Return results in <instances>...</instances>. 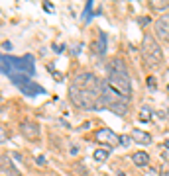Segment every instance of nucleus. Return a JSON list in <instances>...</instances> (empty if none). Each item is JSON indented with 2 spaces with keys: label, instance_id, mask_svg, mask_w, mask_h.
<instances>
[{
  "label": "nucleus",
  "instance_id": "23",
  "mask_svg": "<svg viewBox=\"0 0 169 176\" xmlns=\"http://www.w3.org/2000/svg\"><path fill=\"white\" fill-rule=\"evenodd\" d=\"M165 117L169 119V102H167V110H165Z\"/></svg>",
  "mask_w": 169,
  "mask_h": 176
},
{
  "label": "nucleus",
  "instance_id": "20",
  "mask_svg": "<svg viewBox=\"0 0 169 176\" xmlns=\"http://www.w3.org/2000/svg\"><path fill=\"white\" fill-rule=\"evenodd\" d=\"M43 10L45 12H53V6H51V4H43Z\"/></svg>",
  "mask_w": 169,
  "mask_h": 176
},
{
  "label": "nucleus",
  "instance_id": "8",
  "mask_svg": "<svg viewBox=\"0 0 169 176\" xmlns=\"http://www.w3.org/2000/svg\"><path fill=\"white\" fill-rule=\"evenodd\" d=\"M154 28H155V33L159 37H169V14L159 16V18L155 20Z\"/></svg>",
  "mask_w": 169,
  "mask_h": 176
},
{
  "label": "nucleus",
  "instance_id": "16",
  "mask_svg": "<svg viewBox=\"0 0 169 176\" xmlns=\"http://www.w3.org/2000/svg\"><path fill=\"white\" fill-rule=\"evenodd\" d=\"M132 143V137H128V135H122L120 137V145H124V147H128Z\"/></svg>",
  "mask_w": 169,
  "mask_h": 176
},
{
  "label": "nucleus",
  "instance_id": "24",
  "mask_svg": "<svg viewBox=\"0 0 169 176\" xmlns=\"http://www.w3.org/2000/svg\"><path fill=\"white\" fill-rule=\"evenodd\" d=\"M165 147H167V149H169V141H165Z\"/></svg>",
  "mask_w": 169,
  "mask_h": 176
},
{
  "label": "nucleus",
  "instance_id": "7",
  "mask_svg": "<svg viewBox=\"0 0 169 176\" xmlns=\"http://www.w3.org/2000/svg\"><path fill=\"white\" fill-rule=\"evenodd\" d=\"M0 172L6 174V176H20L18 168L12 164V158L8 154H0Z\"/></svg>",
  "mask_w": 169,
  "mask_h": 176
},
{
  "label": "nucleus",
  "instance_id": "17",
  "mask_svg": "<svg viewBox=\"0 0 169 176\" xmlns=\"http://www.w3.org/2000/svg\"><path fill=\"white\" fill-rule=\"evenodd\" d=\"M8 139V133H6V129H4V127H0V143L2 141H6Z\"/></svg>",
  "mask_w": 169,
  "mask_h": 176
},
{
  "label": "nucleus",
  "instance_id": "10",
  "mask_svg": "<svg viewBox=\"0 0 169 176\" xmlns=\"http://www.w3.org/2000/svg\"><path fill=\"white\" fill-rule=\"evenodd\" d=\"M132 162H134L136 166L144 168V166L150 164V154H147L146 151H136L134 154H132Z\"/></svg>",
  "mask_w": 169,
  "mask_h": 176
},
{
  "label": "nucleus",
  "instance_id": "9",
  "mask_svg": "<svg viewBox=\"0 0 169 176\" xmlns=\"http://www.w3.org/2000/svg\"><path fill=\"white\" fill-rule=\"evenodd\" d=\"M130 137H132V141H134V143H140V145H151V135H150L147 131L132 129Z\"/></svg>",
  "mask_w": 169,
  "mask_h": 176
},
{
  "label": "nucleus",
  "instance_id": "2",
  "mask_svg": "<svg viewBox=\"0 0 169 176\" xmlns=\"http://www.w3.org/2000/svg\"><path fill=\"white\" fill-rule=\"evenodd\" d=\"M142 57L150 68H159L163 65V51L151 33H146L142 39Z\"/></svg>",
  "mask_w": 169,
  "mask_h": 176
},
{
  "label": "nucleus",
  "instance_id": "19",
  "mask_svg": "<svg viewBox=\"0 0 169 176\" xmlns=\"http://www.w3.org/2000/svg\"><path fill=\"white\" fill-rule=\"evenodd\" d=\"M35 162H38L39 166H43V164H45V158H43V157H38V158H35Z\"/></svg>",
  "mask_w": 169,
  "mask_h": 176
},
{
  "label": "nucleus",
  "instance_id": "25",
  "mask_svg": "<svg viewBox=\"0 0 169 176\" xmlns=\"http://www.w3.org/2000/svg\"><path fill=\"white\" fill-rule=\"evenodd\" d=\"M0 59H2V55H0Z\"/></svg>",
  "mask_w": 169,
  "mask_h": 176
},
{
  "label": "nucleus",
  "instance_id": "12",
  "mask_svg": "<svg viewBox=\"0 0 169 176\" xmlns=\"http://www.w3.org/2000/svg\"><path fill=\"white\" fill-rule=\"evenodd\" d=\"M108 154H110L108 149H97V151L93 153V158H94V162H97V164H102L108 158Z\"/></svg>",
  "mask_w": 169,
  "mask_h": 176
},
{
  "label": "nucleus",
  "instance_id": "15",
  "mask_svg": "<svg viewBox=\"0 0 169 176\" xmlns=\"http://www.w3.org/2000/svg\"><path fill=\"white\" fill-rule=\"evenodd\" d=\"M151 119V110L150 108H142L140 110V121H150Z\"/></svg>",
  "mask_w": 169,
  "mask_h": 176
},
{
  "label": "nucleus",
  "instance_id": "4",
  "mask_svg": "<svg viewBox=\"0 0 169 176\" xmlns=\"http://www.w3.org/2000/svg\"><path fill=\"white\" fill-rule=\"evenodd\" d=\"M71 84H73V86H77V88H83V90L97 92V94L102 92V80H100L94 72H91V71H83V72L75 74L73 80H71Z\"/></svg>",
  "mask_w": 169,
  "mask_h": 176
},
{
  "label": "nucleus",
  "instance_id": "1",
  "mask_svg": "<svg viewBox=\"0 0 169 176\" xmlns=\"http://www.w3.org/2000/svg\"><path fill=\"white\" fill-rule=\"evenodd\" d=\"M69 100L73 102V106L81 110H100V94L91 92V90H83L69 84Z\"/></svg>",
  "mask_w": 169,
  "mask_h": 176
},
{
  "label": "nucleus",
  "instance_id": "3",
  "mask_svg": "<svg viewBox=\"0 0 169 176\" xmlns=\"http://www.w3.org/2000/svg\"><path fill=\"white\" fill-rule=\"evenodd\" d=\"M106 82L112 86L118 94H122L124 98H132V80H130V74H122V72H116L112 68H106Z\"/></svg>",
  "mask_w": 169,
  "mask_h": 176
},
{
  "label": "nucleus",
  "instance_id": "18",
  "mask_svg": "<svg viewBox=\"0 0 169 176\" xmlns=\"http://www.w3.org/2000/svg\"><path fill=\"white\" fill-rule=\"evenodd\" d=\"M147 86H150L151 90H155V78H154V76H150V78H147Z\"/></svg>",
  "mask_w": 169,
  "mask_h": 176
},
{
  "label": "nucleus",
  "instance_id": "6",
  "mask_svg": "<svg viewBox=\"0 0 169 176\" xmlns=\"http://www.w3.org/2000/svg\"><path fill=\"white\" fill-rule=\"evenodd\" d=\"M97 141L104 143V145H108V147H116V145H120V135H116L112 129L102 127V129L97 131Z\"/></svg>",
  "mask_w": 169,
  "mask_h": 176
},
{
  "label": "nucleus",
  "instance_id": "22",
  "mask_svg": "<svg viewBox=\"0 0 169 176\" xmlns=\"http://www.w3.org/2000/svg\"><path fill=\"white\" fill-rule=\"evenodd\" d=\"M4 49H12V43H10V41H4Z\"/></svg>",
  "mask_w": 169,
  "mask_h": 176
},
{
  "label": "nucleus",
  "instance_id": "21",
  "mask_svg": "<svg viewBox=\"0 0 169 176\" xmlns=\"http://www.w3.org/2000/svg\"><path fill=\"white\" fill-rule=\"evenodd\" d=\"M140 24H142V25H147V24H150V18H142Z\"/></svg>",
  "mask_w": 169,
  "mask_h": 176
},
{
  "label": "nucleus",
  "instance_id": "13",
  "mask_svg": "<svg viewBox=\"0 0 169 176\" xmlns=\"http://www.w3.org/2000/svg\"><path fill=\"white\" fill-rule=\"evenodd\" d=\"M150 8L154 10V12H163V10L169 8V0H151Z\"/></svg>",
  "mask_w": 169,
  "mask_h": 176
},
{
  "label": "nucleus",
  "instance_id": "11",
  "mask_svg": "<svg viewBox=\"0 0 169 176\" xmlns=\"http://www.w3.org/2000/svg\"><path fill=\"white\" fill-rule=\"evenodd\" d=\"M20 92L26 94V96H34V94H41L43 88H41L39 84H34V80H30V82H26L24 86H20Z\"/></svg>",
  "mask_w": 169,
  "mask_h": 176
},
{
  "label": "nucleus",
  "instance_id": "5",
  "mask_svg": "<svg viewBox=\"0 0 169 176\" xmlns=\"http://www.w3.org/2000/svg\"><path fill=\"white\" fill-rule=\"evenodd\" d=\"M20 133L26 137L28 141H38L39 139V125L35 123V121H31V119H24L22 123H20Z\"/></svg>",
  "mask_w": 169,
  "mask_h": 176
},
{
  "label": "nucleus",
  "instance_id": "14",
  "mask_svg": "<svg viewBox=\"0 0 169 176\" xmlns=\"http://www.w3.org/2000/svg\"><path fill=\"white\" fill-rule=\"evenodd\" d=\"M94 47H97L98 55H104V53H106V33H104V31H100V35H98V43L94 45Z\"/></svg>",
  "mask_w": 169,
  "mask_h": 176
}]
</instances>
